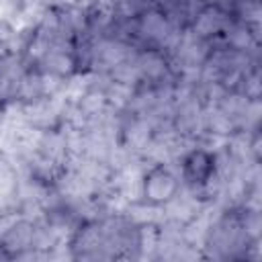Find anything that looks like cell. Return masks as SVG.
<instances>
[{"label": "cell", "instance_id": "obj_1", "mask_svg": "<svg viewBox=\"0 0 262 262\" xmlns=\"http://www.w3.org/2000/svg\"><path fill=\"white\" fill-rule=\"evenodd\" d=\"M182 180L166 164H151L141 178V199L151 207H166L180 196Z\"/></svg>", "mask_w": 262, "mask_h": 262}, {"label": "cell", "instance_id": "obj_2", "mask_svg": "<svg viewBox=\"0 0 262 262\" xmlns=\"http://www.w3.org/2000/svg\"><path fill=\"white\" fill-rule=\"evenodd\" d=\"M217 172H219L217 154L207 147H192L180 160V180L194 192L207 190L217 180Z\"/></svg>", "mask_w": 262, "mask_h": 262}]
</instances>
